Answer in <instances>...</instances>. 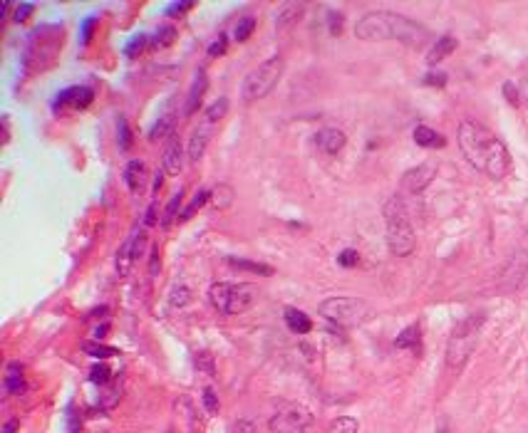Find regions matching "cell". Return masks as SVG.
<instances>
[{
    "mask_svg": "<svg viewBox=\"0 0 528 433\" xmlns=\"http://www.w3.org/2000/svg\"><path fill=\"white\" fill-rule=\"evenodd\" d=\"M283 72H285V62H283V57H278V55L268 57V60L260 62L258 67H253V70L246 75L244 87H241L244 102H258V99H263V97H268L270 92L278 87Z\"/></svg>",
    "mask_w": 528,
    "mask_h": 433,
    "instance_id": "cell-7",
    "label": "cell"
},
{
    "mask_svg": "<svg viewBox=\"0 0 528 433\" xmlns=\"http://www.w3.org/2000/svg\"><path fill=\"white\" fill-rule=\"evenodd\" d=\"M419 339H421L419 324H412V327H407L404 332L395 339V347L397 349H414L416 352V349H419Z\"/></svg>",
    "mask_w": 528,
    "mask_h": 433,
    "instance_id": "cell-24",
    "label": "cell"
},
{
    "mask_svg": "<svg viewBox=\"0 0 528 433\" xmlns=\"http://www.w3.org/2000/svg\"><path fill=\"white\" fill-rule=\"evenodd\" d=\"M414 141L424 149H444L447 147V139H444L439 131H434L432 126H424V124H419L414 129Z\"/></svg>",
    "mask_w": 528,
    "mask_h": 433,
    "instance_id": "cell-16",
    "label": "cell"
},
{
    "mask_svg": "<svg viewBox=\"0 0 528 433\" xmlns=\"http://www.w3.org/2000/svg\"><path fill=\"white\" fill-rule=\"evenodd\" d=\"M382 213H385L387 245H390V252L397 257L412 255L416 248V236H414V228H412L404 201H402L400 196H392L390 201L385 203V211Z\"/></svg>",
    "mask_w": 528,
    "mask_h": 433,
    "instance_id": "cell-3",
    "label": "cell"
},
{
    "mask_svg": "<svg viewBox=\"0 0 528 433\" xmlns=\"http://www.w3.org/2000/svg\"><path fill=\"white\" fill-rule=\"evenodd\" d=\"M439 433H447V431H444V428H442V431H439Z\"/></svg>",
    "mask_w": 528,
    "mask_h": 433,
    "instance_id": "cell-54",
    "label": "cell"
},
{
    "mask_svg": "<svg viewBox=\"0 0 528 433\" xmlns=\"http://www.w3.org/2000/svg\"><path fill=\"white\" fill-rule=\"evenodd\" d=\"M424 85L444 87V85H447V75H444V72H429V75L424 77Z\"/></svg>",
    "mask_w": 528,
    "mask_h": 433,
    "instance_id": "cell-45",
    "label": "cell"
},
{
    "mask_svg": "<svg viewBox=\"0 0 528 433\" xmlns=\"http://www.w3.org/2000/svg\"><path fill=\"white\" fill-rule=\"evenodd\" d=\"M174 37H176V30H174L172 25H164V28H159L157 30V35H154V47H169L174 42Z\"/></svg>",
    "mask_w": 528,
    "mask_h": 433,
    "instance_id": "cell-34",
    "label": "cell"
},
{
    "mask_svg": "<svg viewBox=\"0 0 528 433\" xmlns=\"http://www.w3.org/2000/svg\"><path fill=\"white\" fill-rule=\"evenodd\" d=\"M164 186V171H157L154 173V186H152V193H159V188Z\"/></svg>",
    "mask_w": 528,
    "mask_h": 433,
    "instance_id": "cell-49",
    "label": "cell"
},
{
    "mask_svg": "<svg viewBox=\"0 0 528 433\" xmlns=\"http://www.w3.org/2000/svg\"><path fill=\"white\" fill-rule=\"evenodd\" d=\"M82 349L95 359H109V357H117L119 354L114 347H104V344H100V342H85L82 344Z\"/></svg>",
    "mask_w": 528,
    "mask_h": 433,
    "instance_id": "cell-27",
    "label": "cell"
},
{
    "mask_svg": "<svg viewBox=\"0 0 528 433\" xmlns=\"http://www.w3.org/2000/svg\"><path fill=\"white\" fill-rule=\"evenodd\" d=\"M216 126L208 124V121L201 119V124L193 129L191 139H188V161L191 164H198L203 159V154H206V147L208 141H211V134H214Z\"/></svg>",
    "mask_w": 528,
    "mask_h": 433,
    "instance_id": "cell-12",
    "label": "cell"
},
{
    "mask_svg": "<svg viewBox=\"0 0 528 433\" xmlns=\"http://www.w3.org/2000/svg\"><path fill=\"white\" fill-rule=\"evenodd\" d=\"M328 20H330V32H332V35H340L342 25H345V18H342L340 13H330V16H328Z\"/></svg>",
    "mask_w": 528,
    "mask_h": 433,
    "instance_id": "cell-44",
    "label": "cell"
},
{
    "mask_svg": "<svg viewBox=\"0 0 528 433\" xmlns=\"http://www.w3.org/2000/svg\"><path fill=\"white\" fill-rule=\"evenodd\" d=\"M134 257H137V236H129L127 243H124V245L119 248V252H117V272L122 277L129 272Z\"/></svg>",
    "mask_w": 528,
    "mask_h": 433,
    "instance_id": "cell-21",
    "label": "cell"
},
{
    "mask_svg": "<svg viewBox=\"0 0 528 433\" xmlns=\"http://www.w3.org/2000/svg\"><path fill=\"white\" fill-rule=\"evenodd\" d=\"M124 183H127V188L132 193L142 191L144 183H147V166H144V161L134 159V161L127 164V169H124Z\"/></svg>",
    "mask_w": 528,
    "mask_h": 433,
    "instance_id": "cell-14",
    "label": "cell"
},
{
    "mask_svg": "<svg viewBox=\"0 0 528 433\" xmlns=\"http://www.w3.org/2000/svg\"><path fill=\"white\" fill-rule=\"evenodd\" d=\"M320 315L340 327H357L372 317V307L360 298H330L320 303Z\"/></svg>",
    "mask_w": 528,
    "mask_h": 433,
    "instance_id": "cell-8",
    "label": "cell"
},
{
    "mask_svg": "<svg viewBox=\"0 0 528 433\" xmlns=\"http://www.w3.org/2000/svg\"><path fill=\"white\" fill-rule=\"evenodd\" d=\"M95 99V90L92 87H70V90L60 92L55 99V109L60 106H70V109H85Z\"/></svg>",
    "mask_w": 528,
    "mask_h": 433,
    "instance_id": "cell-13",
    "label": "cell"
},
{
    "mask_svg": "<svg viewBox=\"0 0 528 433\" xmlns=\"http://www.w3.org/2000/svg\"><path fill=\"white\" fill-rule=\"evenodd\" d=\"M337 262H340L342 267H355L357 262H360V252L347 248V250H342L340 255H337Z\"/></svg>",
    "mask_w": 528,
    "mask_h": 433,
    "instance_id": "cell-38",
    "label": "cell"
},
{
    "mask_svg": "<svg viewBox=\"0 0 528 433\" xmlns=\"http://www.w3.org/2000/svg\"><path fill=\"white\" fill-rule=\"evenodd\" d=\"M345 144H347L345 131L337 129V126H325V129H320L315 134V147L320 149L323 154H328V157L340 154L345 149Z\"/></svg>",
    "mask_w": 528,
    "mask_h": 433,
    "instance_id": "cell-11",
    "label": "cell"
},
{
    "mask_svg": "<svg viewBox=\"0 0 528 433\" xmlns=\"http://www.w3.org/2000/svg\"><path fill=\"white\" fill-rule=\"evenodd\" d=\"M117 129H119V149H122V152H129V149H132V129H129V121L124 119V116H119Z\"/></svg>",
    "mask_w": 528,
    "mask_h": 433,
    "instance_id": "cell-33",
    "label": "cell"
},
{
    "mask_svg": "<svg viewBox=\"0 0 528 433\" xmlns=\"http://www.w3.org/2000/svg\"><path fill=\"white\" fill-rule=\"evenodd\" d=\"M172 124H174V116L172 114H164L162 119H159L157 124L152 126V131H149V139H152V141L162 139V136L167 134L169 129H172Z\"/></svg>",
    "mask_w": 528,
    "mask_h": 433,
    "instance_id": "cell-36",
    "label": "cell"
},
{
    "mask_svg": "<svg viewBox=\"0 0 528 433\" xmlns=\"http://www.w3.org/2000/svg\"><path fill=\"white\" fill-rule=\"evenodd\" d=\"M211 201V193L208 191H196V196L191 198V203H188L186 208H184V213H181V221H188V218L193 216V213L198 211L201 206H206V203Z\"/></svg>",
    "mask_w": 528,
    "mask_h": 433,
    "instance_id": "cell-31",
    "label": "cell"
},
{
    "mask_svg": "<svg viewBox=\"0 0 528 433\" xmlns=\"http://www.w3.org/2000/svg\"><path fill=\"white\" fill-rule=\"evenodd\" d=\"M253 30H256V18H251V16L241 18L239 25H236V30H234V40L246 42L251 35H253Z\"/></svg>",
    "mask_w": 528,
    "mask_h": 433,
    "instance_id": "cell-30",
    "label": "cell"
},
{
    "mask_svg": "<svg viewBox=\"0 0 528 433\" xmlns=\"http://www.w3.org/2000/svg\"><path fill=\"white\" fill-rule=\"evenodd\" d=\"M90 379H92L95 384H107L109 379H112V374H109V369L104 367V364H97V367H92Z\"/></svg>",
    "mask_w": 528,
    "mask_h": 433,
    "instance_id": "cell-39",
    "label": "cell"
},
{
    "mask_svg": "<svg viewBox=\"0 0 528 433\" xmlns=\"http://www.w3.org/2000/svg\"><path fill=\"white\" fill-rule=\"evenodd\" d=\"M437 176V166L434 164H419V166L409 169V171L402 176V188L407 193H421L429 183Z\"/></svg>",
    "mask_w": 528,
    "mask_h": 433,
    "instance_id": "cell-10",
    "label": "cell"
},
{
    "mask_svg": "<svg viewBox=\"0 0 528 433\" xmlns=\"http://www.w3.org/2000/svg\"><path fill=\"white\" fill-rule=\"evenodd\" d=\"M285 324H288L290 332L295 334H308L310 329H313V319L308 317V315L303 312V310H295V307H288L285 310Z\"/></svg>",
    "mask_w": 528,
    "mask_h": 433,
    "instance_id": "cell-18",
    "label": "cell"
},
{
    "mask_svg": "<svg viewBox=\"0 0 528 433\" xmlns=\"http://www.w3.org/2000/svg\"><path fill=\"white\" fill-rule=\"evenodd\" d=\"M167 433H174V431H172V428H169V431H167Z\"/></svg>",
    "mask_w": 528,
    "mask_h": 433,
    "instance_id": "cell-53",
    "label": "cell"
},
{
    "mask_svg": "<svg viewBox=\"0 0 528 433\" xmlns=\"http://www.w3.org/2000/svg\"><path fill=\"white\" fill-rule=\"evenodd\" d=\"M226 114H229V99H226V97H219L214 104L206 106V111H203V121H208V124L216 126Z\"/></svg>",
    "mask_w": 528,
    "mask_h": 433,
    "instance_id": "cell-25",
    "label": "cell"
},
{
    "mask_svg": "<svg viewBox=\"0 0 528 433\" xmlns=\"http://www.w3.org/2000/svg\"><path fill=\"white\" fill-rule=\"evenodd\" d=\"M95 25H97V18L85 20V25H82V45H87V42L92 40V30H95Z\"/></svg>",
    "mask_w": 528,
    "mask_h": 433,
    "instance_id": "cell-47",
    "label": "cell"
},
{
    "mask_svg": "<svg viewBox=\"0 0 528 433\" xmlns=\"http://www.w3.org/2000/svg\"><path fill=\"white\" fill-rule=\"evenodd\" d=\"M457 139L464 159L484 176L501 181L511 171V154H508L506 144L484 124L474 119H464L459 124Z\"/></svg>",
    "mask_w": 528,
    "mask_h": 433,
    "instance_id": "cell-1",
    "label": "cell"
},
{
    "mask_svg": "<svg viewBox=\"0 0 528 433\" xmlns=\"http://www.w3.org/2000/svg\"><path fill=\"white\" fill-rule=\"evenodd\" d=\"M60 47H62V28L45 25L32 30L25 47V57H23V72L32 75V72H42L45 67H50Z\"/></svg>",
    "mask_w": 528,
    "mask_h": 433,
    "instance_id": "cell-4",
    "label": "cell"
},
{
    "mask_svg": "<svg viewBox=\"0 0 528 433\" xmlns=\"http://www.w3.org/2000/svg\"><path fill=\"white\" fill-rule=\"evenodd\" d=\"M303 11H305L303 3H288V6H283V11H280L278 18H275V28H278V32H288L293 25H298Z\"/></svg>",
    "mask_w": 528,
    "mask_h": 433,
    "instance_id": "cell-15",
    "label": "cell"
},
{
    "mask_svg": "<svg viewBox=\"0 0 528 433\" xmlns=\"http://www.w3.org/2000/svg\"><path fill=\"white\" fill-rule=\"evenodd\" d=\"M149 45V37L147 35H137V37H132V42L127 45V57H137L139 52H144V47Z\"/></svg>",
    "mask_w": 528,
    "mask_h": 433,
    "instance_id": "cell-37",
    "label": "cell"
},
{
    "mask_svg": "<svg viewBox=\"0 0 528 433\" xmlns=\"http://www.w3.org/2000/svg\"><path fill=\"white\" fill-rule=\"evenodd\" d=\"M154 223H157V206L152 203V206L147 208V216H144V228L154 226Z\"/></svg>",
    "mask_w": 528,
    "mask_h": 433,
    "instance_id": "cell-48",
    "label": "cell"
},
{
    "mask_svg": "<svg viewBox=\"0 0 528 433\" xmlns=\"http://www.w3.org/2000/svg\"><path fill=\"white\" fill-rule=\"evenodd\" d=\"M6 389H8V394H13V396H20V394H25V377H23L20 364H11V367H8Z\"/></svg>",
    "mask_w": 528,
    "mask_h": 433,
    "instance_id": "cell-22",
    "label": "cell"
},
{
    "mask_svg": "<svg viewBox=\"0 0 528 433\" xmlns=\"http://www.w3.org/2000/svg\"><path fill=\"white\" fill-rule=\"evenodd\" d=\"M211 203H214V208H219V211L229 208L231 203H234V188H231L229 183H219V186L211 191Z\"/></svg>",
    "mask_w": 528,
    "mask_h": 433,
    "instance_id": "cell-26",
    "label": "cell"
},
{
    "mask_svg": "<svg viewBox=\"0 0 528 433\" xmlns=\"http://www.w3.org/2000/svg\"><path fill=\"white\" fill-rule=\"evenodd\" d=\"M191 8H193V3H172V6L167 8V16H169V18L184 16V13H188Z\"/></svg>",
    "mask_w": 528,
    "mask_h": 433,
    "instance_id": "cell-43",
    "label": "cell"
},
{
    "mask_svg": "<svg viewBox=\"0 0 528 433\" xmlns=\"http://www.w3.org/2000/svg\"><path fill=\"white\" fill-rule=\"evenodd\" d=\"M208 300L221 315H241L258 300V290L251 282H214L208 287Z\"/></svg>",
    "mask_w": 528,
    "mask_h": 433,
    "instance_id": "cell-5",
    "label": "cell"
},
{
    "mask_svg": "<svg viewBox=\"0 0 528 433\" xmlns=\"http://www.w3.org/2000/svg\"><path fill=\"white\" fill-rule=\"evenodd\" d=\"M184 166V152H181V144L179 139L169 141V147L164 149V171L169 173H179Z\"/></svg>",
    "mask_w": 528,
    "mask_h": 433,
    "instance_id": "cell-20",
    "label": "cell"
},
{
    "mask_svg": "<svg viewBox=\"0 0 528 433\" xmlns=\"http://www.w3.org/2000/svg\"><path fill=\"white\" fill-rule=\"evenodd\" d=\"M181 198H184L181 191L172 196V201H169L167 211H164V216H162V228H169L174 221H176V211H179V206H181Z\"/></svg>",
    "mask_w": 528,
    "mask_h": 433,
    "instance_id": "cell-32",
    "label": "cell"
},
{
    "mask_svg": "<svg viewBox=\"0 0 528 433\" xmlns=\"http://www.w3.org/2000/svg\"><path fill=\"white\" fill-rule=\"evenodd\" d=\"M35 13V3H20V6L16 8V13H13V20L16 23H25L28 18Z\"/></svg>",
    "mask_w": 528,
    "mask_h": 433,
    "instance_id": "cell-41",
    "label": "cell"
},
{
    "mask_svg": "<svg viewBox=\"0 0 528 433\" xmlns=\"http://www.w3.org/2000/svg\"><path fill=\"white\" fill-rule=\"evenodd\" d=\"M503 97H506V102L511 106L521 104V92H518V87L513 85V82H506V85H503Z\"/></svg>",
    "mask_w": 528,
    "mask_h": 433,
    "instance_id": "cell-42",
    "label": "cell"
},
{
    "mask_svg": "<svg viewBox=\"0 0 528 433\" xmlns=\"http://www.w3.org/2000/svg\"><path fill=\"white\" fill-rule=\"evenodd\" d=\"M226 47H229V37L219 35L211 45H208V57H221L226 52Z\"/></svg>",
    "mask_w": 528,
    "mask_h": 433,
    "instance_id": "cell-40",
    "label": "cell"
},
{
    "mask_svg": "<svg viewBox=\"0 0 528 433\" xmlns=\"http://www.w3.org/2000/svg\"><path fill=\"white\" fill-rule=\"evenodd\" d=\"M18 431V421L13 418V421H8L6 423V428H3V433H16Z\"/></svg>",
    "mask_w": 528,
    "mask_h": 433,
    "instance_id": "cell-52",
    "label": "cell"
},
{
    "mask_svg": "<svg viewBox=\"0 0 528 433\" xmlns=\"http://www.w3.org/2000/svg\"><path fill=\"white\" fill-rule=\"evenodd\" d=\"M231 267H236V270H246V272H256V275H273V267L265 265V262H251V260H244V257H229Z\"/></svg>",
    "mask_w": 528,
    "mask_h": 433,
    "instance_id": "cell-23",
    "label": "cell"
},
{
    "mask_svg": "<svg viewBox=\"0 0 528 433\" xmlns=\"http://www.w3.org/2000/svg\"><path fill=\"white\" fill-rule=\"evenodd\" d=\"M201 401H203V408L208 411V416H216V413H219L221 403H219V394H216L214 389H203Z\"/></svg>",
    "mask_w": 528,
    "mask_h": 433,
    "instance_id": "cell-35",
    "label": "cell"
},
{
    "mask_svg": "<svg viewBox=\"0 0 528 433\" xmlns=\"http://www.w3.org/2000/svg\"><path fill=\"white\" fill-rule=\"evenodd\" d=\"M193 364H196V369L201 374H208V377H214L216 374V362H214V354L211 352H196Z\"/></svg>",
    "mask_w": 528,
    "mask_h": 433,
    "instance_id": "cell-29",
    "label": "cell"
},
{
    "mask_svg": "<svg viewBox=\"0 0 528 433\" xmlns=\"http://www.w3.org/2000/svg\"><path fill=\"white\" fill-rule=\"evenodd\" d=\"M231 433H256V426H253V421L241 418V421H236L234 426H231Z\"/></svg>",
    "mask_w": 528,
    "mask_h": 433,
    "instance_id": "cell-46",
    "label": "cell"
},
{
    "mask_svg": "<svg viewBox=\"0 0 528 433\" xmlns=\"http://www.w3.org/2000/svg\"><path fill=\"white\" fill-rule=\"evenodd\" d=\"M518 92H521V102H526V104H528V80L518 87Z\"/></svg>",
    "mask_w": 528,
    "mask_h": 433,
    "instance_id": "cell-51",
    "label": "cell"
},
{
    "mask_svg": "<svg viewBox=\"0 0 528 433\" xmlns=\"http://www.w3.org/2000/svg\"><path fill=\"white\" fill-rule=\"evenodd\" d=\"M355 35L360 40H400L409 47H421L429 40V30L419 23L409 20L404 16H397V13H387V11H377V13H367L357 20L355 25Z\"/></svg>",
    "mask_w": 528,
    "mask_h": 433,
    "instance_id": "cell-2",
    "label": "cell"
},
{
    "mask_svg": "<svg viewBox=\"0 0 528 433\" xmlns=\"http://www.w3.org/2000/svg\"><path fill=\"white\" fill-rule=\"evenodd\" d=\"M206 87H208L206 72L198 70L196 77H193L191 90H188V97H186V109H184L186 114H193V111L198 109V104H201V97H203V92H206Z\"/></svg>",
    "mask_w": 528,
    "mask_h": 433,
    "instance_id": "cell-17",
    "label": "cell"
},
{
    "mask_svg": "<svg viewBox=\"0 0 528 433\" xmlns=\"http://www.w3.org/2000/svg\"><path fill=\"white\" fill-rule=\"evenodd\" d=\"M454 50H457V37H454V35H442L437 42H434L432 50H429L427 62H429V65H437V62H442L444 57L452 55Z\"/></svg>",
    "mask_w": 528,
    "mask_h": 433,
    "instance_id": "cell-19",
    "label": "cell"
},
{
    "mask_svg": "<svg viewBox=\"0 0 528 433\" xmlns=\"http://www.w3.org/2000/svg\"><path fill=\"white\" fill-rule=\"evenodd\" d=\"M357 428H360V423H357L355 418L340 416L328 426V433H357Z\"/></svg>",
    "mask_w": 528,
    "mask_h": 433,
    "instance_id": "cell-28",
    "label": "cell"
},
{
    "mask_svg": "<svg viewBox=\"0 0 528 433\" xmlns=\"http://www.w3.org/2000/svg\"><path fill=\"white\" fill-rule=\"evenodd\" d=\"M107 324H102V327H97L95 329V339H104V337H107Z\"/></svg>",
    "mask_w": 528,
    "mask_h": 433,
    "instance_id": "cell-50",
    "label": "cell"
},
{
    "mask_svg": "<svg viewBox=\"0 0 528 433\" xmlns=\"http://www.w3.org/2000/svg\"><path fill=\"white\" fill-rule=\"evenodd\" d=\"M313 423V413L305 406H290L278 411L268 421L270 433H303Z\"/></svg>",
    "mask_w": 528,
    "mask_h": 433,
    "instance_id": "cell-9",
    "label": "cell"
},
{
    "mask_svg": "<svg viewBox=\"0 0 528 433\" xmlns=\"http://www.w3.org/2000/svg\"><path fill=\"white\" fill-rule=\"evenodd\" d=\"M481 324H484V315H472V317L462 319V322L454 327L452 337H449L447 344V367L459 372L464 369V364L469 362V357L474 354L476 349V339L479 332H481Z\"/></svg>",
    "mask_w": 528,
    "mask_h": 433,
    "instance_id": "cell-6",
    "label": "cell"
}]
</instances>
